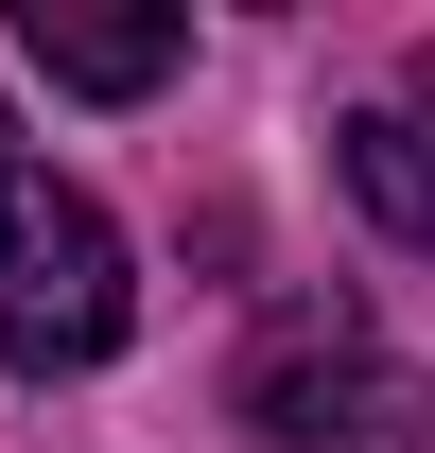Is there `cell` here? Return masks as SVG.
I'll return each instance as SVG.
<instances>
[{
  "instance_id": "1",
  "label": "cell",
  "mask_w": 435,
  "mask_h": 453,
  "mask_svg": "<svg viewBox=\"0 0 435 453\" xmlns=\"http://www.w3.org/2000/svg\"><path fill=\"white\" fill-rule=\"evenodd\" d=\"M140 332V280H122V226L70 192V174H0V366H105Z\"/></svg>"
},
{
  "instance_id": "2",
  "label": "cell",
  "mask_w": 435,
  "mask_h": 453,
  "mask_svg": "<svg viewBox=\"0 0 435 453\" xmlns=\"http://www.w3.org/2000/svg\"><path fill=\"white\" fill-rule=\"evenodd\" d=\"M244 418H262V453H435V384L383 366L348 314H279L244 366Z\"/></svg>"
},
{
  "instance_id": "3",
  "label": "cell",
  "mask_w": 435,
  "mask_h": 453,
  "mask_svg": "<svg viewBox=\"0 0 435 453\" xmlns=\"http://www.w3.org/2000/svg\"><path fill=\"white\" fill-rule=\"evenodd\" d=\"M18 53L53 70V88H88V105H140V88H174V53H192V18H105V0H18Z\"/></svg>"
},
{
  "instance_id": "4",
  "label": "cell",
  "mask_w": 435,
  "mask_h": 453,
  "mask_svg": "<svg viewBox=\"0 0 435 453\" xmlns=\"http://www.w3.org/2000/svg\"><path fill=\"white\" fill-rule=\"evenodd\" d=\"M348 192H366V226H383V244H435V53L401 70L366 122H348Z\"/></svg>"
}]
</instances>
